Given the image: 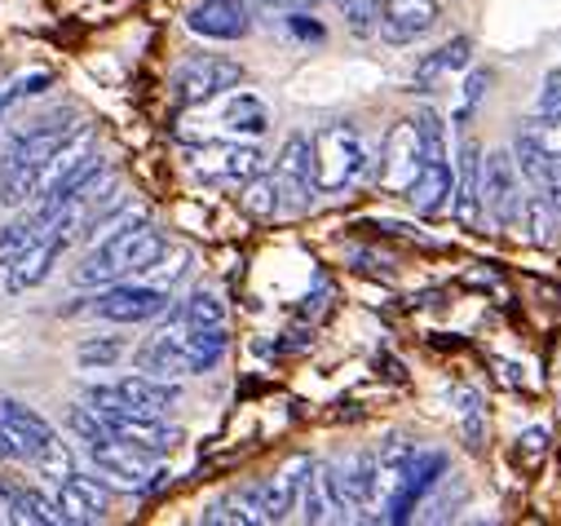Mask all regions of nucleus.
Segmentation results:
<instances>
[{"label":"nucleus","instance_id":"obj_1","mask_svg":"<svg viewBox=\"0 0 561 526\" xmlns=\"http://www.w3.org/2000/svg\"><path fill=\"white\" fill-rule=\"evenodd\" d=\"M111 235L76 266V288H106V284H119L128 275H142L151 261L169 248V239L147 221V217H119L106 226Z\"/></svg>","mask_w":561,"mask_h":526},{"label":"nucleus","instance_id":"obj_2","mask_svg":"<svg viewBox=\"0 0 561 526\" xmlns=\"http://www.w3.org/2000/svg\"><path fill=\"white\" fill-rule=\"evenodd\" d=\"M310 160H314V191L341 195L363 178L367 142H363V134L354 124L336 119V124H323L319 134L310 138Z\"/></svg>","mask_w":561,"mask_h":526},{"label":"nucleus","instance_id":"obj_3","mask_svg":"<svg viewBox=\"0 0 561 526\" xmlns=\"http://www.w3.org/2000/svg\"><path fill=\"white\" fill-rule=\"evenodd\" d=\"M89 315L106 323H151L169 315V288L156 284H106L89 297Z\"/></svg>","mask_w":561,"mask_h":526},{"label":"nucleus","instance_id":"obj_4","mask_svg":"<svg viewBox=\"0 0 561 526\" xmlns=\"http://www.w3.org/2000/svg\"><path fill=\"white\" fill-rule=\"evenodd\" d=\"M239 84H243V67H239L234 58L199 54V58H191V62L173 76V98L186 102V106H204V102H213L217 93L239 89Z\"/></svg>","mask_w":561,"mask_h":526},{"label":"nucleus","instance_id":"obj_5","mask_svg":"<svg viewBox=\"0 0 561 526\" xmlns=\"http://www.w3.org/2000/svg\"><path fill=\"white\" fill-rule=\"evenodd\" d=\"M425 169V147H420V128L415 119H398L385 134V151H380V186L389 195H407V186Z\"/></svg>","mask_w":561,"mask_h":526},{"label":"nucleus","instance_id":"obj_6","mask_svg":"<svg viewBox=\"0 0 561 526\" xmlns=\"http://www.w3.org/2000/svg\"><path fill=\"white\" fill-rule=\"evenodd\" d=\"M522 204V173L513 164V151H491L482 160V221L491 226H513Z\"/></svg>","mask_w":561,"mask_h":526},{"label":"nucleus","instance_id":"obj_7","mask_svg":"<svg viewBox=\"0 0 561 526\" xmlns=\"http://www.w3.org/2000/svg\"><path fill=\"white\" fill-rule=\"evenodd\" d=\"M438 473H447V456L443 451H415L398 478V487L385 495V522H407L415 513V504L438 487Z\"/></svg>","mask_w":561,"mask_h":526},{"label":"nucleus","instance_id":"obj_8","mask_svg":"<svg viewBox=\"0 0 561 526\" xmlns=\"http://www.w3.org/2000/svg\"><path fill=\"white\" fill-rule=\"evenodd\" d=\"M111 430V438L137 447V451H147V456H169L178 443H182V430L164 425L160 416H147V412H128V408H106L98 412Z\"/></svg>","mask_w":561,"mask_h":526},{"label":"nucleus","instance_id":"obj_9","mask_svg":"<svg viewBox=\"0 0 561 526\" xmlns=\"http://www.w3.org/2000/svg\"><path fill=\"white\" fill-rule=\"evenodd\" d=\"M314 469V460L310 456H297L293 465H284L274 478H265V482H256V487H248L243 491V500H248V508H256L261 513V522H284L293 508H297V495H301V482H306V473Z\"/></svg>","mask_w":561,"mask_h":526},{"label":"nucleus","instance_id":"obj_10","mask_svg":"<svg viewBox=\"0 0 561 526\" xmlns=\"http://www.w3.org/2000/svg\"><path fill=\"white\" fill-rule=\"evenodd\" d=\"M274 186L284 195V204H293L297 213L314 204V160H310V138L293 134L274 160Z\"/></svg>","mask_w":561,"mask_h":526},{"label":"nucleus","instance_id":"obj_11","mask_svg":"<svg viewBox=\"0 0 561 526\" xmlns=\"http://www.w3.org/2000/svg\"><path fill=\"white\" fill-rule=\"evenodd\" d=\"M89 456H93L98 473H102L111 487H119V491H151V487L164 478V473H151L147 451H137V447H128V443H119V438H111V443H102V447H89Z\"/></svg>","mask_w":561,"mask_h":526},{"label":"nucleus","instance_id":"obj_12","mask_svg":"<svg viewBox=\"0 0 561 526\" xmlns=\"http://www.w3.org/2000/svg\"><path fill=\"white\" fill-rule=\"evenodd\" d=\"M195 173L221 186H243L248 178L261 173V151L248 142H213L204 151H195Z\"/></svg>","mask_w":561,"mask_h":526},{"label":"nucleus","instance_id":"obj_13","mask_svg":"<svg viewBox=\"0 0 561 526\" xmlns=\"http://www.w3.org/2000/svg\"><path fill=\"white\" fill-rule=\"evenodd\" d=\"M186 27L204 41H243L252 32V10L243 0H195L186 10Z\"/></svg>","mask_w":561,"mask_h":526},{"label":"nucleus","instance_id":"obj_14","mask_svg":"<svg viewBox=\"0 0 561 526\" xmlns=\"http://www.w3.org/2000/svg\"><path fill=\"white\" fill-rule=\"evenodd\" d=\"M438 23V0H380V36L389 45H411Z\"/></svg>","mask_w":561,"mask_h":526},{"label":"nucleus","instance_id":"obj_15","mask_svg":"<svg viewBox=\"0 0 561 526\" xmlns=\"http://www.w3.org/2000/svg\"><path fill=\"white\" fill-rule=\"evenodd\" d=\"M54 504H58V517L62 522H76V526L102 522L106 508H111V487L98 482V478H89V473H71L67 482H58Z\"/></svg>","mask_w":561,"mask_h":526},{"label":"nucleus","instance_id":"obj_16","mask_svg":"<svg viewBox=\"0 0 561 526\" xmlns=\"http://www.w3.org/2000/svg\"><path fill=\"white\" fill-rule=\"evenodd\" d=\"M111 389H115L119 408H128V412H147V416H164L169 408L182 403V389H178L173 380H164V376H147V371L124 376V380H115Z\"/></svg>","mask_w":561,"mask_h":526},{"label":"nucleus","instance_id":"obj_17","mask_svg":"<svg viewBox=\"0 0 561 526\" xmlns=\"http://www.w3.org/2000/svg\"><path fill=\"white\" fill-rule=\"evenodd\" d=\"M0 425H5L10 434H14V443H19V456L32 465L58 434H54V425L36 412V408H27V403H19V399H0Z\"/></svg>","mask_w":561,"mask_h":526},{"label":"nucleus","instance_id":"obj_18","mask_svg":"<svg viewBox=\"0 0 561 526\" xmlns=\"http://www.w3.org/2000/svg\"><path fill=\"white\" fill-rule=\"evenodd\" d=\"M456 195V221L478 226L482 221V147L473 138L460 142V178L451 182Z\"/></svg>","mask_w":561,"mask_h":526},{"label":"nucleus","instance_id":"obj_19","mask_svg":"<svg viewBox=\"0 0 561 526\" xmlns=\"http://www.w3.org/2000/svg\"><path fill=\"white\" fill-rule=\"evenodd\" d=\"M332 478H336V491L345 500V513H358V508L376 504V456L358 451V456L332 465Z\"/></svg>","mask_w":561,"mask_h":526},{"label":"nucleus","instance_id":"obj_20","mask_svg":"<svg viewBox=\"0 0 561 526\" xmlns=\"http://www.w3.org/2000/svg\"><path fill=\"white\" fill-rule=\"evenodd\" d=\"M451 182H456V169L451 160H425V169H420V178L407 186V199L420 217H438L451 199Z\"/></svg>","mask_w":561,"mask_h":526},{"label":"nucleus","instance_id":"obj_21","mask_svg":"<svg viewBox=\"0 0 561 526\" xmlns=\"http://www.w3.org/2000/svg\"><path fill=\"white\" fill-rule=\"evenodd\" d=\"M58 213H62V208H49V204L41 199L36 208L19 213V217H14L5 230H0V271H5L14 256H23V252H27V248H32V243H36V239H41V235L54 226V217H58Z\"/></svg>","mask_w":561,"mask_h":526},{"label":"nucleus","instance_id":"obj_22","mask_svg":"<svg viewBox=\"0 0 561 526\" xmlns=\"http://www.w3.org/2000/svg\"><path fill=\"white\" fill-rule=\"evenodd\" d=\"M178 345H182V358H186V376L213 371L226 354V328H186L182 315H178Z\"/></svg>","mask_w":561,"mask_h":526},{"label":"nucleus","instance_id":"obj_23","mask_svg":"<svg viewBox=\"0 0 561 526\" xmlns=\"http://www.w3.org/2000/svg\"><path fill=\"white\" fill-rule=\"evenodd\" d=\"M133 358H137V371H147V376H164V380L186 376V358H182V345H178V323L164 328L160 336H151Z\"/></svg>","mask_w":561,"mask_h":526},{"label":"nucleus","instance_id":"obj_24","mask_svg":"<svg viewBox=\"0 0 561 526\" xmlns=\"http://www.w3.org/2000/svg\"><path fill=\"white\" fill-rule=\"evenodd\" d=\"M32 199H41V164L5 160V164H0V204H5V208H23Z\"/></svg>","mask_w":561,"mask_h":526},{"label":"nucleus","instance_id":"obj_25","mask_svg":"<svg viewBox=\"0 0 561 526\" xmlns=\"http://www.w3.org/2000/svg\"><path fill=\"white\" fill-rule=\"evenodd\" d=\"M221 119H226L230 134H239V138H261L265 128H270V106H265L256 93L243 89V93H234V98L226 102Z\"/></svg>","mask_w":561,"mask_h":526},{"label":"nucleus","instance_id":"obj_26","mask_svg":"<svg viewBox=\"0 0 561 526\" xmlns=\"http://www.w3.org/2000/svg\"><path fill=\"white\" fill-rule=\"evenodd\" d=\"M469 58H473V41L469 36H456V41H447V45H438L425 62L415 67V80L420 84H430V80H443V76H451V71H460V67H469Z\"/></svg>","mask_w":561,"mask_h":526},{"label":"nucleus","instance_id":"obj_27","mask_svg":"<svg viewBox=\"0 0 561 526\" xmlns=\"http://www.w3.org/2000/svg\"><path fill=\"white\" fill-rule=\"evenodd\" d=\"M178 315H182L186 328H226V306L213 288H195Z\"/></svg>","mask_w":561,"mask_h":526},{"label":"nucleus","instance_id":"obj_28","mask_svg":"<svg viewBox=\"0 0 561 526\" xmlns=\"http://www.w3.org/2000/svg\"><path fill=\"white\" fill-rule=\"evenodd\" d=\"M124 354H128L124 336H89V341H80V345H76V363H80L84 371H102V367H115Z\"/></svg>","mask_w":561,"mask_h":526},{"label":"nucleus","instance_id":"obj_29","mask_svg":"<svg viewBox=\"0 0 561 526\" xmlns=\"http://www.w3.org/2000/svg\"><path fill=\"white\" fill-rule=\"evenodd\" d=\"M243 208L252 213V217H274L278 208H284V195H278V186H274V178H248L243 182Z\"/></svg>","mask_w":561,"mask_h":526},{"label":"nucleus","instance_id":"obj_30","mask_svg":"<svg viewBox=\"0 0 561 526\" xmlns=\"http://www.w3.org/2000/svg\"><path fill=\"white\" fill-rule=\"evenodd\" d=\"M67 430L84 443V447H102V443H111V430H106V421L89 408V403H76L71 412H67Z\"/></svg>","mask_w":561,"mask_h":526},{"label":"nucleus","instance_id":"obj_31","mask_svg":"<svg viewBox=\"0 0 561 526\" xmlns=\"http://www.w3.org/2000/svg\"><path fill=\"white\" fill-rule=\"evenodd\" d=\"M204 522L208 526H256L261 522V513L256 508H248V500L243 495H230V500H217V504H208L204 508Z\"/></svg>","mask_w":561,"mask_h":526},{"label":"nucleus","instance_id":"obj_32","mask_svg":"<svg viewBox=\"0 0 561 526\" xmlns=\"http://www.w3.org/2000/svg\"><path fill=\"white\" fill-rule=\"evenodd\" d=\"M32 465H36V469H41L49 482H67V478L76 473V456H71V447H67L62 438H54V443H49V447H45V451L32 460Z\"/></svg>","mask_w":561,"mask_h":526},{"label":"nucleus","instance_id":"obj_33","mask_svg":"<svg viewBox=\"0 0 561 526\" xmlns=\"http://www.w3.org/2000/svg\"><path fill=\"white\" fill-rule=\"evenodd\" d=\"M336 10H341L345 27H350L354 36H371V32H376L380 0H336Z\"/></svg>","mask_w":561,"mask_h":526},{"label":"nucleus","instance_id":"obj_34","mask_svg":"<svg viewBox=\"0 0 561 526\" xmlns=\"http://www.w3.org/2000/svg\"><path fill=\"white\" fill-rule=\"evenodd\" d=\"M297 508H301L306 522H328V517H332V513H328V500H323V487H319V465L306 473L301 495H297Z\"/></svg>","mask_w":561,"mask_h":526},{"label":"nucleus","instance_id":"obj_35","mask_svg":"<svg viewBox=\"0 0 561 526\" xmlns=\"http://www.w3.org/2000/svg\"><path fill=\"white\" fill-rule=\"evenodd\" d=\"M539 111L561 115V67H552V71L543 76V89H539Z\"/></svg>","mask_w":561,"mask_h":526},{"label":"nucleus","instance_id":"obj_36","mask_svg":"<svg viewBox=\"0 0 561 526\" xmlns=\"http://www.w3.org/2000/svg\"><path fill=\"white\" fill-rule=\"evenodd\" d=\"M284 23H288V32H293V36H301V41H323V27H319V23H310L301 10H288V19H284Z\"/></svg>","mask_w":561,"mask_h":526},{"label":"nucleus","instance_id":"obj_37","mask_svg":"<svg viewBox=\"0 0 561 526\" xmlns=\"http://www.w3.org/2000/svg\"><path fill=\"white\" fill-rule=\"evenodd\" d=\"M486 84H491V71H473V80H465V106H473Z\"/></svg>","mask_w":561,"mask_h":526},{"label":"nucleus","instance_id":"obj_38","mask_svg":"<svg viewBox=\"0 0 561 526\" xmlns=\"http://www.w3.org/2000/svg\"><path fill=\"white\" fill-rule=\"evenodd\" d=\"M543 447H548V430H526V434H522V451H526V460H530L535 451L543 456Z\"/></svg>","mask_w":561,"mask_h":526},{"label":"nucleus","instance_id":"obj_39","mask_svg":"<svg viewBox=\"0 0 561 526\" xmlns=\"http://www.w3.org/2000/svg\"><path fill=\"white\" fill-rule=\"evenodd\" d=\"M10 460H23V456H19V443H14V434H10L5 425H0V465H10Z\"/></svg>","mask_w":561,"mask_h":526},{"label":"nucleus","instance_id":"obj_40","mask_svg":"<svg viewBox=\"0 0 561 526\" xmlns=\"http://www.w3.org/2000/svg\"><path fill=\"white\" fill-rule=\"evenodd\" d=\"M265 5H274V10H310V5H319V0H265Z\"/></svg>","mask_w":561,"mask_h":526}]
</instances>
